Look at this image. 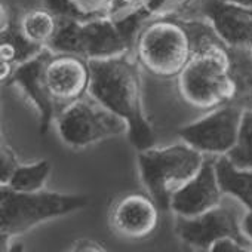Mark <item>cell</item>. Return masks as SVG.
Returning a JSON list of instances; mask_svg holds the SVG:
<instances>
[{
    "label": "cell",
    "instance_id": "cell-1",
    "mask_svg": "<svg viewBox=\"0 0 252 252\" xmlns=\"http://www.w3.org/2000/svg\"><path fill=\"white\" fill-rule=\"evenodd\" d=\"M91 80L88 94L128 122L129 141L135 149L153 147L155 135L143 111L141 79L137 65L125 54L88 60Z\"/></svg>",
    "mask_w": 252,
    "mask_h": 252
},
{
    "label": "cell",
    "instance_id": "cell-2",
    "mask_svg": "<svg viewBox=\"0 0 252 252\" xmlns=\"http://www.w3.org/2000/svg\"><path fill=\"white\" fill-rule=\"evenodd\" d=\"M205 155L187 143L140 150L138 166L149 194L162 211H169L174 191L193 178L205 163Z\"/></svg>",
    "mask_w": 252,
    "mask_h": 252
},
{
    "label": "cell",
    "instance_id": "cell-3",
    "mask_svg": "<svg viewBox=\"0 0 252 252\" xmlns=\"http://www.w3.org/2000/svg\"><path fill=\"white\" fill-rule=\"evenodd\" d=\"M178 92L191 107L214 110L234 98V85L228 74L227 46L193 54L178 74Z\"/></svg>",
    "mask_w": 252,
    "mask_h": 252
},
{
    "label": "cell",
    "instance_id": "cell-4",
    "mask_svg": "<svg viewBox=\"0 0 252 252\" xmlns=\"http://www.w3.org/2000/svg\"><path fill=\"white\" fill-rule=\"evenodd\" d=\"M86 196L57 191H15L6 186L0 189V231L18 236L34 225L83 209Z\"/></svg>",
    "mask_w": 252,
    "mask_h": 252
},
{
    "label": "cell",
    "instance_id": "cell-5",
    "mask_svg": "<svg viewBox=\"0 0 252 252\" xmlns=\"http://www.w3.org/2000/svg\"><path fill=\"white\" fill-rule=\"evenodd\" d=\"M138 61L158 77H178L193 57L189 33L181 21L158 20L137 37Z\"/></svg>",
    "mask_w": 252,
    "mask_h": 252
},
{
    "label": "cell",
    "instance_id": "cell-6",
    "mask_svg": "<svg viewBox=\"0 0 252 252\" xmlns=\"http://www.w3.org/2000/svg\"><path fill=\"white\" fill-rule=\"evenodd\" d=\"M61 140L71 149H85L110 137L128 134V122L89 94L65 105L57 116Z\"/></svg>",
    "mask_w": 252,
    "mask_h": 252
},
{
    "label": "cell",
    "instance_id": "cell-7",
    "mask_svg": "<svg viewBox=\"0 0 252 252\" xmlns=\"http://www.w3.org/2000/svg\"><path fill=\"white\" fill-rule=\"evenodd\" d=\"M243 108L228 102L178 131L180 138L203 155L225 156L236 144Z\"/></svg>",
    "mask_w": 252,
    "mask_h": 252
},
{
    "label": "cell",
    "instance_id": "cell-8",
    "mask_svg": "<svg viewBox=\"0 0 252 252\" xmlns=\"http://www.w3.org/2000/svg\"><path fill=\"white\" fill-rule=\"evenodd\" d=\"M242 220L237 214L222 205H218L196 217H178L175 231L178 237L197 249H209V246L225 236L236 237L243 243L252 246L248 237L242 231Z\"/></svg>",
    "mask_w": 252,
    "mask_h": 252
},
{
    "label": "cell",
    "instance_id": "cell-9",
    "mask_svg": "<svg viewBox=\"0 0 252 252\" xmlns=\"http://www.w3.org/2000/svg\"><path fill=\"white\" fill-rule=\"evenodd\" d=\"M48 89L64 107L88 94L91 71L88 60L71 54H54L45 68Z\"/></svg>",
    "mask_w": 252,
    "mask_h": 252
},
{
    "label": "cell",
    "instance_id": "cell-10",
    "mask_svg": "<svg viewBox=\"0 0 252 252\" xmlns=\"http://www.w3.org/2000/svg\"><path fill=\"white\" fill-rule=\"evenodd\" d=\"M52 55L54 52L49 48H45L32 60L20 64L12 79L9 80V83L17 85L23 91L27 99L37 110L42 135L48 132L49 125L57 111V101L52 98L45 79V68Z\"/></svg>",
    "mask_w": 252,
    "mask_h": 252
},
{
    "label": "cell",
    "instance_id": "cell-11",
    "mask_svg": "<svg viewBox=\"0 0 252 252\" xmlns=\"http://www.w3.org/2000/svg\"><path fill=\"white\" fill-rule=\"evenodd\" d=\"M222 194L215 160H205L200 171L174 191L169 208L178 217H196L221 205Z\"/></svg>",
    "mask_w": 252,
    "mask_h": 252
},
{
    "label": "cell",
    "instance_id": "cell-12",
    "mask_svg": "<svg viewBox=\"0 0 252 252\" xmlns=\"http://www.w3.org/2000/svg\"><path fill=\"white\" fill-rule=\"evenodd\" d=\"M159 209V205L150 194L131 193L116 202L110 222L120 236L141 240L158 228Z\"/></svg>",
    "mask_w": 252,
    "mask_h": 252
},
{
    "label": "cell",
    "instance_id": "cell-13",
    "mask_svg": "<svg viewBox=\"0 0 252 252\" xmlns=\"http://www.w3.org/2000/svg\"><path fill=\"white\" fill-rule=\"evenodd\" d=\"M200 11L225 46H252V8L225 0H202Z\"/></svg>",
    "mask_w": 252,
    "mask_h": 252
},
{
    "label": "cell",
    "instance_id": "cell-14",
    "mask_svg": "<svg viewBox=\"0 0 252 252\" xmlns=\"http://www.w3.org/2000/svg\"><path fill=\"white\" fill-rule=\"evenodd\" d=\"M131 43L117 24L105 18H92L82 23V58H110L128 52Z\"/></svg>",
    "mask_w": 252,
    "mask_h": 252
},
{
    "label": "cell",
    "instance_id": "cell-15",
    "mask_svg": "<svg viewBox=\"0 0 252 252\" xmlns=\"http://www.w3.org/2000/svg\"><path fill=\"white\" fill-rule=\"evenodd\" d=\"M228 74L234 85V98L231 104L243 108H252V46H227Z\"/></svg>",
    "mask_w": 252,
    "mask_h": 252
},
{
    "label": "cell",
    "instance_id": "cell-16",
    "mask_svg": "<svg viewBox=\"0 0 252 252\" xmlns=\"http://www.w3.org/2000/svg\"><path fill=\"white\" fill-rule=\"evenodd\" d=\"M215 171L222 193L233 196L248 211H252V169L237 168L227 156H218Z\"/></svg>",
    "mask_w": 252,
    "mask_h": 252
},
{
    "label": "cell",
    "instance_id": "cell-17",
    "mask_svg": "<svg viewBox=\"0 0 252 252\" xmlns=\"http://www.w3.org/2000/svg\"><path fill=\"white\" fill-rule=\"evenodd\" d=\"M20 26H21L24 36L30 42H33L34 45L48 48V45L51 43V40L54 39L57 33L58 17L49 8L48 9L36 8V9L27 11L21 17Z\"/></svg>",
    "mask_w": 252,
    "mask_h": 252
},
{
    "label": "cell",
    "instance_id": "cell-18",
    "mask_svg": "<svg viewBox=\"0 0 252 252\" xmlns=\"http://www.w3.org/2000/svg\"><path fill=\"white\" fill-rule=\"evenodd\" d=\"M51 171L52 166L48 160H37L34 163L20 165L6 187L23 193L40 191L45 189Z\"/></svg>",
    "mask_w": 252,
    "mask_h": 252
},
{
    "label": "cell",
    "instance_id": "cell-19",
    "mask_svg": "<svg viewBox=\"0 0 252 252\" xmlns=\"http://www.w3.org/2000/svg\"><path fill=\"white\" fill-rule=\"evenodd\" d=\"M82 23L73 18H58V27L48 48L54 54L82 57Z\"/></svg>",
    "mask_w": 252,
    "mask_h": 252
},
{
    "label": "cell",
    "instance_id": "cell-20",
    "mask_svg": "<svg viewBox=\"0 0 252 252\" xmlns=\"http://www.w3.org/2000/svg\"><path fill=\"white\" fill-rule=\"evenodd\" d=\"M225 156L237 168L252 169V108L243 110L237 141Z\"/></svg>",
    "mask_w": 252,
    "mask_h": 252
},
{
    "label": "cell",
    "instance_id": "cell-21",
    "mask_svg": "<svg viewBox=\"0 0 252 252\" xmlns=\"http://www.w3.org/2000/svg\"><path fill=\"white\" fill-rule=\"evenodd\" d=\"M46 2H48V8L58 18H73L79 21L91 20V15H86L82 11H79L70 0H46Z\"/></svg>",
    "mask_w": 252,
    "mask_h": 252
},
{
    "label": "cell",
    "instance_id": "cell-22",
    "mask_svg": "<svg viewBox=\"0 0 252 252\" xmlns=\"http://www.w3.org/2000/svg\"><path fill=\"white\" fill-rule=\"evenodd\" d=\"M18 166L20 163L14 150L8 146H3L2 153H0V186H8Z\"/></svg>",
    "mask_w": 252,
    "mask_h": 252
},
{
    "label": "cell",
    "instance_id": "cell-23",
    "mask_svg": "<svg viewBox=\"0 0 252 252\" xmlns=\"http://www.w3.org/2000/svg\"><path fill=\"white\" fill-rule=\"evenodd\" d=\"M251 245L243 243L242 240L231 237V236H225L221 237L218 240H215L211 246H209V252H249L252 251V248H249Z\"/></svg>",
    "mask_w": 252,
    "mask_h": 252
},
{
    "label": "cell",
    "instance_id": "cell-24",
    "mask_svg": "<svg viewBox=\"0 0 252 252\" xmlns=\"http://www.w3.org/2000/svg\"><path fill=\"white\" fill-rule=\"evenodd\" d=\"M71 246H73V248H70L71 251H96V252L107 251L101 243H98L92 239H79Z\"/></svg>",
    "mask_w": 252,
    "mask_h": 252
},
{
    "label": "cell",
    "instance_id": "cell-25",
    "mask_svg": "<svg viewBox=\"0 0 252 252\" xmlns=\"http://www.w3.org/2000/svg\"><path fill=\"white\" fill-rule=\"evenodd\" d=\"M242 231L248 237V240L252 243V211H248L242 218Z\"/></svg>",
    "mask_w": 252,
    "mask_h": 252
},
{
    "label": "cell",
    "instance_id": "cell-26",
    "mask_svg": "<svg viewBox=\"0 0 252 252\" xmlns=\"http://www.w3.org/2000/svg\"><path fill=\"white\" fill-rule=\"evenodd\" d=\"M225 2H231V3H237L242 6H248L252 8V0H225Z\"/></svg>",
    "mask_w": 252,
    "mask_h": 252
}]
</instances>
